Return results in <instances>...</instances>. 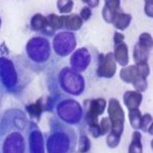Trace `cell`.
I'll return each mask as SVG.
<instances>
[{
	"instance_id": "e0dca14e",
	"label": "cell",
	"mask_w": 153,
	"mask_h": 153,
	"mask_svg": "<svg viewBox=\"0 0 153 153\" xmlns=\"http://www.w3.org/2000/svg\"><path fill=\"white\" fill-rule=\"evenodd\" d=\"M41 99L38 101L37 103H34V104H31L29 106H27V110L32 117H35L37 120H39L41 115V111H42V105L40 104Z\"/></svg>"
},
{
	"instance_id": "7c38bea8",
	"label": "cell",
	"mask_w": 153,
	"mask_h": 153,
	"mask_svg": "<svg viewBox=\"0 0 153 153\" xmlns=\"http://www.w3.org/2000/svg\"><path fill=\"white\" fill-rule=\"evenodd\" d=\"M130 124L133 127V129L138 130L140 129V123H141V111L139 109H133L129 112Z\"/></svg>"
},
{
	"instance_id": "ba28073f",
	"label": "cell",
	"mask_w": 153,
	"mask_h": 153,
	"mask_svg": "<svg viewBox=\"0 0 153 153\" xmlns=\"http://www.w3.org/2000/svg\"><path fill=\"white\" fill-rule=\"evenodd\" d=\"M62 28L68 30H79L82 26V19L76 16H62Z\"/></svg>"
},
{
	"instance_id": "d4e9b609",
	"label": "cell",
	"mask_w": 153,
	"mask_h": 153,
	"mask_svg": "<svg viewBox=\"0 0 153 153\" xmlns=\"http://www.w3.org/2000/svg\"><path fill=\"white\" fill-rule=\"evenodd\" d=\"M86 3H88L89 5H92V7H96L99 4V1H85Z\"/></svg>"
},
{
	"instance_id": "6da1fadb",
	"label": "cell",
	"mask_w": 153,
	"mask_h": 153,
	"mask_svg": "<svg viewBox=\"0 0 153 153\" xmlns=\"http://www.w3.org/2000/svg\"><path fill=\"white\" fill-rule=\"evenodd\" d=\"M108 118L111 124V133L120 138L124 132L125 113L120 106V101L115 98H110L108 102Z\"/></svg>"
},
{
	"instance_id": "9a60e30c",
	"label": "cell",
	"mask_w": 153,
	"mask_h": 153,
	"mask_svg": "<svg viewBox=\"0 0 153 153\" xmlns=\"http://www.w3.org/2000/svg\"><path fill=\"white\" fill-rule=\"evenodd\" d=\"M47 27V23H46V19L42 16L41 14H36L33 19H32V28L36 31H40Z\"/></svg>"
},
{
	"instance_id": "8992f818",
	"label": "cell",
	"mask_w": 153,
	"mask_h": 153,
	"mask_svg": "<svg viewBox=\"0 0 153 153\" xmlns=\"http://www.w3.org/2000/svg\"><path fill=\"white\" fill-rule=\"evenodd\" d=\"M114 59L120 65L126 66L129 63V56H128V46L126 43H120L115 46L114 53H113Z\"/></svg>"
},
{
	"instance_id": "5bb4252c",
	"label": "cell",
	"mask_w": 153,
	"mask_h": 153,
	"mask_svg": "<svg viewBox=\"0 0 153 153\" xmlns=\"http://www.w3.org/2000/svg\"><path fill=\"white\" fill-rule=\"evenodd\" d=\"M140 129L144 132H148L150 135H152V117L151 114L147 113L141 117V123H140Z\"/></svg>"
},
{
	"instance_id": "ac0fdd59",
	"label": "cell",
	"mask_w": 153,
	"mask_h": 153,
	"mask_svg": "<svg viewBox=\"0 0 153 153\" xmlns=\"http://www.w3.org/2000/svg\"><path fill=\"white\" fill-rule=\"evenodd\" d=\"M138 43L140 44L143 47L147 48V49H150L152 47V38L149 34L147 33H144L140 36V39H139V42Z\"/></svg>"
},
{
	"instance_id": "7a4b0ae2",
	"label": "cell",
	"mask_w": 153,
	"mask_h": 153,
	"mask_svg": "<svg viewBox=\"0 0 153 153\" xmlns=\"http://www.w3.org/2000/svg\"><path fill=\"white\" fill-rule=\"evenodd\" d=\"M98 71L97 74L99 76H104V78H111L114 76L115 71H117V63L113 56V53L109 52L106 55L100 54L98 58Z\"/></svg>"
},
{
	"instance_id": "8fae6325",
	"label": "cell",
	"mask_w": 153,
	"mask_h": 153,
	"mask_svg": "<svg viewBox=\"0 0 153 153\" xmlns=\"http://www.w3.org/2000/svg\"><path fill=\"white\" fill-rule=\"evenodd\" d=\"M141 134L138 131H135L133 133V139L132 143L130 145L129 148V153H142L143 148H142V143H141Z\"/></svg>"
},
{
	"instance_id": "9c48e42d",
	"label": "cell",
	"mask_w": 153,
	"mask_h": 153,
	"mask_svg": "<svg viewBox=\"0 0 153 153\" xmlns=\"http://www.w3.org/2000/svg\"><path fill=\"white\" fill-rule=\"evenodd\" d=\"M139 75H140V71L138 70V66L136 65L128 66V68H123L120 74L122 80L126 83H130V84L134 82V80Z\"/></svg>"
},
{
	"instance_id": "5b68a950",
	"label": "cell",
	"mask_w": 153,
	"mask_h": 153,
	"mask_svg": "<svg viewBox=\"0 0 153 153\" xmlns=\"http://www.w3.org/2000/svg\"><path fill=\"white\" fill-rule=\"evenodd\" d=\"M131 21H132V16H131V14L124 13V12L118 10V11L115 12L114 16H113L111 23L113 24V26H114L117 29L125 30L126 28L129 27Z\"/></svg>"
},
{
	"instance_id": "30bf717a",
	"label": "cell",
	"mask_w": 153,
	"mask_h": 153,
	"mask_svg": "<svg viewBox=\"0 0 153 153\" xmlns=\"http://www.w3.org/2000/svg\"><path fill=\"white\" fill-rule=\"evenodd\" d=\"M148 50L149 49L143 47L140 45L139 43H137L135 45L134 48V60L136 65H141V63H147L148 60Z\"/></svg>"
},
{
	"instance_id": "4fadbf2b",
	"label": "cell",
	"mask_w": 153,
	"mask_h": 153,
	"mask_svg": "<svg viewBox=\"0 0 153 153\" xmlns=\"http://www.w3.org/2000/svg\"><path fill=\"white\" fill-rule=\"evenodd\" d=\"M46 19V23L47 26L51 30H55V29H61L62 28V19L61 16H57L56 14H49Z\"/></svg>"
},
{
	"instance_id": "603a6c76",
	"label": "cell",
	"mask_w": 153,
	"mask_h": 153,
	"mask_svg": "<svg viewBox=\"0 0 153 153\" xmlns=\"http://www.w3.org/2000/svg\"><path fill=\"white\" fill-rule=\"evenodd\" d=\"M90 16H91L90 7H88V6L84 7L82 10H81V18H82L83 19H85V21H87V19H90Z\"/></svg>"
},
{
	"instance_id": "ffe728a7",
	"label": "cell",
	"mask_w": 153,
	"mask_h": 153,
	"mask_svg": "<svg viewBox=\"0 0 153 153\" xmlns=\"http://www.w3.org/2000/svg\"><path fill=\"white\" fill-rule=\"evenodd\" d=\"M120 140V137H117V136H115L114 134H112V133L110 132V134L108 135L107 138H106V143H107V145L110 148H114L118 145Z\"/></svg>"
},
{
	"instance_id": "7402d4cb",
	"label": "cell",
	"mask_w": 153,
	"mask_h": 153,
	"mask_svg": "<svg viewBox=\"0 0 153 153\" xmlns=\"http://www.w3.org/2000/svg\"><path fill=\"white\" fill-rule=\"evenodd\" d=\"M138 66V70L140 71V75L143 76H146L149 75V66L147 63H141V65H136Z\"/></svg>"
},
{
	"instance_id": "cb8c5ba5",
	"label": "cell",
	"mask_w": 153,
	"mask_h": 153,
	"mask_svg": "<svg viewBox=\"0 0 153 153\" xmlns=\"http://www.w3.org/2000/svg\"><path fill=\"white\" fill-rule=\"evenodd\" d=\"M124 39H125V36L123 35V34L118 33V32H115V33H114V37H113V41H114L115 45H118V44L123 43Z\"/></svg>"
},
{
	"instance_id": "2e32d148",
	"label": "cell",
	"mask_w": 153,
	"mask_h": 153,
	"mask_svg": "<svg viewBox=\"0 0 153 153\" xmlns=\"http://www.w3.org/2000/svg\"><path fill=\"white\" fill-rule=\"evenodd\" d=\"M132 84L134 85V87H135L136 90H137L138 92H140V93L143 92V91H145L147 89V87H148L146 78H145V76H141V75L138 76Z\"/></svg>"
},
{
	"instance_id": "3957f363",
	"label": "cell",
	"mask_w": 153,
	"mask_h": 153,
	"mask_svg": "<svg viewBox=\"0 0 153 153\" xmlns=\"http://www.w3.org/2000/svg\"><path fill=\"white\" fill-rule=\"evenodd\" d=\"M105 107V100L101 99V98L90 101L87 113H86V122L89 125V127L98 125V117L104 112Z\"/></svg>"
},
{
	"instance_id": "277c9868",
	"label": "cell",
	"mask_w": 153,
	"mask_h": 153,
	"mask_svg": "<svg viewBox=\"0 0 153 153\" xmlns=\"http://www.w3.org/2000/svg\"><path fill=\"white\" fill-rule=\"evenodd\" d=\"M124 102L129 110L138 109L142 102V94L138 91H128L124 95Z\"/></svg>"
},
{
	"instance_id": "44dd1931",
	"label": "cell",
	"mask_w": 153,
	"mask_h": 153,
	"mask_svg": "<svg viewBox=\"0 0 153 153\" xmlns=\"http://www.w3.org/2000/svg\"><path fill=\"white\" fill-rule=\"evenodd\" d=\"M90 149V141L86 136H82L80 139V152H86Z\"/></svg>"
},
{
	"instance_id": "d6986e66",
	"label": "cell",
	"mask_w": 153,
	"mask_h": 153,
	"mask_svg": "<svg viewBox=\"0 0 153 153\" xmlns=\"http://www.w3.org/2000/svg\"><path fill=\"white\" fill-rule=\"evenodd\" d=\"M100 132L101 135H105L106 133H108L111 130V124H110V120L108 117H103L100 122Z\"/></svg>"
},
{
	"instance_id": "52a82bcc",
	"label": "cell",
	"mask_w": 153,
	"mask_h": 153,
	"mask_svg": "<svg viewBox=\"0 0 153 153\" xmlns=\"http://www.w3.org/2000/svg\"><path fill=\"white\" fill-rule=\"evenodd\" d=\"M120 1L117 0H109V1L105 2L104 8H103V19H105L107 23H111L112 18L117 11L120 10Z\"/></svg>"
}]
</instances>
